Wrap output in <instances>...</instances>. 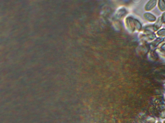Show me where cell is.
Returning a JSON list of instances; mask_svg holds the SVG:
<instances>
[{"label": "cell", "mask_w": 165, "mask_h": 123, "mask_svg": "<svg viewBox=\"0 0 165 123\" xmlns=\"http://www.w3.org/2000/svg\"><path fill=\"white\" fill-rule=\"evenodd\" d=\"M161 48L162 50L164 51H165V43L161 46Z\"/></svg>", "instance_id": "8"}, {"label": "cell", "mask_w": 165, "mask_h": 123, "mask_svg": "<svg viewBox=\"0 0 165 123\" xmlns=\"http://www.w3.org/2000/svg\"><path fill=\"white\" fill-rule=\"evenodd\" d=\"M157 35L161 36H165V29H163L159 30L157 32Z\"/></svg>", "instance_id": "5"}, {"label": "cell", "mask_w": 165, "mask_h": 123, "mask_svg": "<svg viewBox=\"0 0 165 123\" xmlns=\"http://www.w3.org/2000/svg\"><path fill=\"white\" fill-rule=\"evenodd\" d=\"M161 17L162 21L163 23H165V12L163 14Z\"/></svg>", "instance_id": "7"}, {"label": "cell", "mask_w": 165, "mask_h": 123, "mask_svg": "<svg viewBox=\"0 0 165 123\" xmlns=\"http://www.w3.org/2000/svg\"><path fill=\"white\" fill-rule=\"evenodd\" d=\"M163 23L161 19V17H159L156 22L154 24L153 29L155 31H156L159 29H160Z\"/></svg>", "instance_id": "3"}, {"label": "cell", "mask_w": 165, "mask_h": 123, "mask_svg": "<svg viewBox=\"0 0 165 123\" xmlns=\"http://www.w3.org/2000/svg\"><path fill=\"white\" fill-rule=\"evenodd\" d=\"M164 85H165V84H164Z\"/></svg>", "instance_id": "9"}, {"label": "cell", "mask_w": 165, "mask_h": 123, "mask_svg": "<svg viewBox=\"0 0 165 123\" xmlns=\"http://www.w3.org/2000/svg\"><path fill=\"white\" fill-rule=\"evenodd\" d=\"M145 19L150 22H154L156 20V17L150 13H146L144 15Z\"/></svg>", "instance_id": "2"}, {"label": "cell", "mask_w": 165, "mask_h": 123, "mask_svg": "<svg viewBox=\"0 0 165 123\" xmlns=\"http://www.w3.org/2000/svg\"><path fill=\"white\" fill-rule=\"evenodd\" d=\"M157 0H149L145 6V10L146 11L151 10L157 5Z\"/></svg>", "instance_id": "1"}, {"label": "cell", "mask_w": 165, "mask_h": 123, "mask_svg": "<svg viewBox=\"0 0 165 123\" xmlns=\"http://www.w3.org/2000/svg\"><path fill=\"white\" fill-rule=\"evenodd\" d=\"M161 117L162 118H165V107L163 108L160 113Z\"/></svg>", "instance_id": "6"}, {"label": "cell", "mask_w": 165, "mask_h": 123, "mask_svg": "<svg viewBox=\"0 0 165 123\" xmlns=\"http://www.w3.org/2000/svg\"></svg>", "instance_id": "11"}, {"label": "cell", "mask_w": 165, "mask_h": 123, "mask_svg": "<svg viewBox=\"0 0 165 123\" xmlns=\"http://www.w3.org/2000/svg\"><path fill=\"white\" fill-rule=\"evenodd\" d=\"M158 5L161 11H165V0H158Z\"/></svg>", "instance_id": "4"}, {"label": "cell", "mask_w": 165, "mask_h": 123, "mask_svg": "<svg viewBox=\"0 0 165 123\" xmlns=\"http://www.w3.org/2000/svg\"><path fill=\"white\" fill-rule=\"evenodd\" d=\"M164 122H165V121Z\"/></svg>", "instance_id": "10"}]
</instances>
